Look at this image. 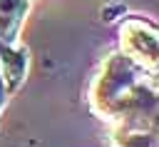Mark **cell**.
<instances>
[{
    "mask_svg": "<svg viewBox=\"0 0 159 147\" xmlns=\"http://www.w3.org/2000/svg\"><path fill=\"white\" fill-rule=\"evenodd\" d=\"M27 72V50L17 42H0V77L7 92H15Z\"/></svg>",
    "mask_w": 159,
    "mask_h": 147,
    "instance_id": "2",
    "label": "cell"
},
{
    "mask_svg": "<svg viewBox=\"0 0 159 147\" xmlns=\"http://www.w3.org/2000/svg\"><path fill=\"white\" fill-rule=\"evenodd\" d=\"M7 90H5V82H2V77H0V110H2V105H5V100H7Z\"/></svg>",
    "mask_w": 159,
    "mask_h": 147,
    "instance_id": "5",
    "label": "cell"
},
{
    "mask_svg": "<svg viewBox=\"0 0 159 147\" xmlns=\"http://www.w3.org/2000/svg\"><path fill=\"white\" fill-rule=\"evenodd\" d=\"M112 147H157L154 130L144 132L139 125H114Z\"/></svg>",
    "mask_w": 159,
    "mask_h": 147,
    "instance_id": "4",
    "label": "cell"
},
{
    "mask_svg": "<svg viewBox=\"0 0 159 147\" xmlns=\"http://www.w3.org/2000/svg\"><path fill=\"white\" fill-rule=\"evenodd\" d=\"M119 47L139 67L154 72L157 70V30L152 22L142 17H127L119 27Z\"/></svg>",
    "mask_w": 159,
    "mask_h": 147,
    "instance_id": "1",
    "label": "cell"
},
{
    "mask_svg": "<svg viewBox=\"0 0 159 147\" xmlns=\"http://www.w3.org/2000/svg\"><path fill=\"white\" fill-rule=\"evenodd\" d=\"M27 15V0H0V42H15Z\"/></svg>",
    "mask_w": 159,
    "mask_h": 147,
    "instance_id": "3",
    "label": "cell"
}]
</instances>
